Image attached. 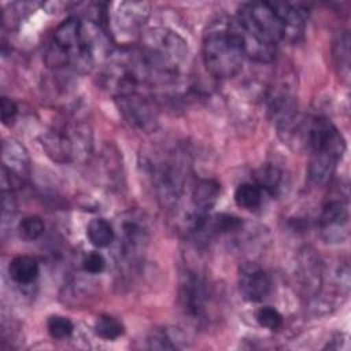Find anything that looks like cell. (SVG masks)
Listing matches in <instances>:
<instances>
[{"instance_id":"cell-1","label":"cell","mask_w":351,"mask_h":351,"mask_svg":"<svg viewBox=\"0 0 351 351\" xmlns=\"http://www.w3.org/2000/svg\"><path fill=\"white\" fill-rule=\"evenodd\" d=\"M244 55L262 63L276 56V45L284 38L282 22L270 1L245 3L232 18Z\"/></svg>"},{"instance_id":"cell-2","label":"cell","mask_w":351,"mask_h":351,"mask_svg":"<svg viewBox=\"0 0 351 351\" xmlns=\"http://www.w3.org/2000/svg\"><path fill=\"white\" fill-rule=\"evenodd\" d=\"M138 48L151 71L152 85L174 81L189 58L186 41L167 27L148 29Z\"/></svg>"},{"instance_id":"cell-3","label":"cell","mask_w":351,"mask_h":351,"mask_svg":"<svg viewBox=\"0 0 351 351\" xmlns=\"http://www.w3.org/2000/svg\"><path fill=\"white\" fill-rule=\"evenodd\" d=\"M244 56L232 19L214 22L204 33L203 60L213 77L222 80L234 77L241 69Z\"/></svg>"},{"instance_id":"cell-4","label":"cell","mask_w":351,"mask_h":351,"mask_svg":"<svg viewBox=\"0 0 351 351\" xmlns=\"http://www.w3.org/2000/svg\"><path fill=\"white\" fill-rule=\"evenodd\" d=\"M41 144L56 162L84 160L92 151V132L84 122H69L43 134Z\"/></svg>"},{"instance_id":"cell-5","label":"cell","mask_w":351,"mask_h":351,"mask_svg":"<svg viewBox=\"0 0 351 351\" xmlns=\"http://www.w3.org/2000/svg\"><path fill=\"white\" fill-rule=\"evenodd\" d=\"M145 167L160 206L166 208L176 206L185 186V166L180 155L166 154L165 156L149 159Z\"/></svg>"},{"instance_id":"cell-6","label":"cell","mask_w":351,"mask_h":351,"mask_svg":"<svg viewBox=\"0 0 351 351\" xmlns=\"http://www.w3.org/2000/svg\"><path fill=\"white\" fill-rule=\"evenodd\" d=\"M114 100L123 119L136 130L151 133L158 128V110L154 101L141 92L118 96Z\"/></svg>"},{"instance_id":"cell-7","label":"cell","mask_w":351,"mask_h":351,"mask_svg":"<svg viewBox=\"0 0 351 351\" xmlns=\"http://www.w3.org/2000/svg\"><path fill=\"white\" fill-rule=\"evenodd\" d=\"M119 254L128 262H134L144 254L149 241V229L144 217L137 211H128L119 221Z\"/></svg>"},{"instance_id":"cell-8","label":"cell","mask_w":351,"mask_h":351,"mask_svg":"<svg viewBox=\"0 0 351 351\" xmlns=\"http://www.w3.org/2000/svg\"><path fill=\"white\" fill-rule=\"evenodd\" d=\"M210 292L206 281L195 274H184L178 288V303L184 314L193 322H200L207 314Z\"/></svg>"},{"instance_id":"cell-9","label":"cell","mask_w":351,"mask_h":351,"mask_svg":"<svg viewBox=\"0 0 351 351\" xmlns=\"http://www.w3.org/2000/svg\"><path fill=\"white\" fill-rule=\"evenodd\" d=\"M3 166H1V186L3 191L14 192L15 188L21 186L26 176L29 174L30 159L25 147L14 140L7 138L3 143Z\"/></svg>"},{"instance_id":"cell-10","label":"cell","mask_w":351,"mask_h":351,"mask_svg":"<svg viewBox=\"0 0 351 351\" xmlns=\"http://www.w3.org/2000/svg\"><path fill=\"white\" fill-rule=\"evenodd\" d=\"M149 15V4L145 1H122L111 18L112 34L119 38H130L140 33Z\"/></svg>"},{"instance_id":"cell-11","label":"cell","mask_w":351,"mask_h":351,"mask_svg":"<svg viewBox=\"0 0 351 351\" xmlns=\"http://www.w3.org/2000/svg\"><path fill=\"white\" fill-rule=\"evenodd\" d=\"M271 289L269 274L254 262H245L239 269V291L244 300L258 303L265 300Z\"/></svg>"},{"instance_id":"cell-12","label":"cell","mask_w":351,"mask_h":351,"mask_svg":"<svg viewBox=\"0 0 351 351\" xmlns=\"http://www.w3.org/2000/svg\"><path fill=\"white\" fill-rule=\"evenodd\" d=\"M322 262L311 248H304L298 256L296 278L306 298L318 296L322 287Z\"/></svg>"},{"instance_id":"cell-13","label":"cell","mask_w":351,"mask_h":351,"mask_svg":"<svg viewBox=\"0 0 351 351\" xmlns=\"http://www.w3.org/2000/svg\"><path fill=\"white\" fill-rule=\"evenodd\" d=\"M273 7L282 22L284 38L296 41L302 37L308 18V7L302 3L289 1H274Z\"/></svg>"},{"instance_id":"cell-14","label":"cell","mask_w":351,"mask_h":351,"mask_svg":"<svg viewBox=\"0 0 351 351\" xmlns=\"http://www.w3.org/2000/svg\"><path fill=\"white\" fill-rule=\"evenodd\" d=\"M344 148H319L311 151L308 162V177L317 185L326 184L333 176L337 162L344 155Z\"/></svg>"},{"instance_id":"cell-15","label":"cell","mask_w":351,"mask_h":351,"mask_svg":"<svg viewBox=\"0 0 351 351\" xmlns=\"http://www.w3.org/2000/svg\"><path fill=\"white\" fill-rule=\"evenodd\" d=\"M348 202L347 197H332L322 208L319 215V226L328 240L335 234H340L348 223Z\"/></svg>"},{"instance_id":"cell-16","label":"cell","mask_w":351,"mask_h":351,"mask_svg":"<svg viewBox=\"0 0 351 351\" xmlns=\"http://www.w3.org/2000/svg\"><path fill=\"white\" fill-rule=\"evenodd\" d=\"M219 184L211 178H203L196 182L192 191L193 211L191 215L210 214L219 197Z\"/></svg>"},{"instance_id":"cell-17","label":"cell","mask_w":351,"mask_h":351,"mask_svg":"<svg viewBox=\"0 0 351 351\" xmlns=\"http://www.w3.org/2000/svg\"><path fill=\"white\" fill-rule=\"evenodd\" d=\"M40 273L38 262L29 255L15 256L8 266V274L16 284L25 285L33 282Z\"/></svg>"},{"instance_id":"cell-18","label":"cell","mask_w":351,"mask_h":351,"mask_svg":"<svg viewBox=\"0 0 351 351\" xmlns=\"http://www.w3.org/2000/svg\"><path fill=\"white\" fill-rule=\"evenodd\" d=\"M254 180L262 191L270 195H278L284 188V173L274 165H263L254 173Z\"/></svg>"},{"instance_id":"cell-19","label":"cell","mask_w":351,"mask_h":351,"mask_svg":"<svg viewBox=\"0 0 351 351\" xmlns=\"http://www.w3.org/2000/svg\"><path fill=\"white\" fill-rule=\"evenodd\" d=\"M86 237L92 245L97 248H106L114 241L115 230L107 219L96 218L88 223Z\"/></svg>"},{"instance_id":"cell-20","label":"cell","mask_w":351,"mask_h":351,"mask_svg":"<svg viewBox=\"0 0 351 351\" xmlns=\"http://www.w3.org/2000/svg\"><path fill=\"white\" fill-rule=\"evenodd\" d=\"M234 202L245 210H255L262 203V189L254 182L240 184L234 191Z\"/></svg>"},{"instance_id":"cell-21","label":"cell","mask_w":351,"mask_h":351,"mask_svg":"<svg viewBox=\"0 0 351 351\" xmlns=\"http://www.w3.org/2000/svg\"><path fill=\"white\" fill-rule=\"evenodd\" d=\"M333 59L341 78H350V36L347 32L341 33L333 45Z\"/></svg>"},{"instance_id":"cell-22","label":"cell","mask_w":351,"mask_h":351,"mask_svg":"<svg viewBox=\"0 0 351 351\" xmlns=\"http://www.w3.org/2000/svg\"><path fill=\"white\" fill-rule=\"evenodd\" d=\"M95 333L104 340H115L123 335V325L115 317L103 314L95 322Z\"/></svg>"},{"instance_id":"cell-23","label":"cell","mask_w":351,"mask_h":351,"mask_svg":"<svg viewBox=\"0 0 351 351\" xmlns=\"http://www.w3.org/2000/svg\"><path fill=\"white\" fill-rule=\"evenodd\" d=\"M44 230H45V225L38 215H27L22 218L18 225V232L21 237L27 241L37 240L38 237L43 236Z\"/></svg>"},{"instance_id":"cell-24","label":"cell","mask_w":351,"mask_h":351,"mask_svg":"<svg viewBox=\"0 0 351 351\" xmlns=\"http://www.w3.org/2000/svg\"><path fill=\"white\" fill-rule=\"evenodd\" d=\"M47 329H48V333L51 335V337L66 339V337L71 336V333L74 330V325L67 317L56 314V315H51L47 319Z\"/></svg>"},{"instance_id":"cell-25","label":"cell","mask_w":351,"mask_h":351,"mask_svg":"<svg viewBox=\"0 0 351 351\" xmlns=\"http://www.w3.org/2000/svg\"><path fill=\"white\" fill-rule=\"evenodd\" d=\"M258 324L270 330H278L282 326V315L271 306L261 307L255 315Z\"/></svg>"},{"instance_id":"cell-26","label":"cell","mask_w":351,"mask_h":351,"mask_svg":"<svg viewBox=\"0 0 351 351\" xmlns=\"http://www.w3.org/2000/svg\"><path fill=\"white\" fill-rule=\"evenodd\" d=\"M148 347L151 350H176L177 344L166 330H155L148 337Z\"/></svg>"},{"instance_id":"cell-27","label":"cell","mask_w":351,"mask_h":351,"mask_svg":"<svg viewBox=\"0 0 351 351\" xmlns=\"http://www.w3.org/2000/svg\"><path fill=\"white\" fill-rule=\"evenodd\" d=\"M82 269L90 274H99L106 269V259L100 252H89L82 259Z\"/></svg>"},{"instance_id":"cell-28","label":"cell","mask_w":351,"mask_h":351,"mask_svg":"<svg viewBox=\"0 0 351 351\" xmlns=\"http://www.w3.org/2000/svg\"><path fill=\"white\" fill-rule=\"evenodd\" d=\"M0 114H1V121L4 125H11L18 114V106L16 103L7 97V96H3L1 97V101H0Z\"/></svg>"}]
</instances>
